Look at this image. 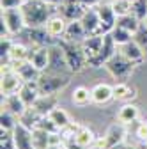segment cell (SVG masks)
I'll list each match as a JSON object with an SVG mask.
<instances>
[{
  "label": "cell",
  "instance_id": "obj_16",
  "mask_svg": "<svg viewBox=\"0 0 147 149\" xmlns=\"http://www.w3.org/2000/svg\"><path fill=\"white\" fill-rule=\"evenodd\" d=\"M50 53H51V61H50V68L48 71L51 73H64V71H69L67 68V62H66V57H64V52L62 48L55 43V46H50ZM71 73V71H69Z\"/></svg>",
  "mask_w": 147,
  "mask_h": 149
},
{
  "label": "cell",
  "instance_id": "obj_22",
  "mask_svg": "<svg viewBox=\"0 0 147 149\" xmlns=\"http://www.w3.org/2000/svg\"><path fill=\"white\" fill-rule=\"evenodd\" d=\"M53 142V135L50 132H46L44 128L35 126L32 128V144L34 149H48V146Z\"/></svg>",
  "mask_w": 147,
  "mask_h": 149
},
{
  "label": "cell",
  "instance_id": "obj_12",
  "mask_svg": "<svg viewBox=\"0 0 147 149\" xmlns=\"http://www.w3.org/2000/svg\"><path fill=\"white\" fill-rule=\"evenodd\" d=\"M98 14H99V20H101V30L103 34H110L112 29L117 25V14L112 9V4H98L96 6Z\"/></svg>",
  "mask_w": 147,
  "mask_h": 149
},
{
  "label": "cell",
  "instance_id": "obj_46",
  "mask_svg": "<svg viewBox=\"0 0 147 149\" xmlns=\"http://www.w3.org/2000/svg\"><path fill=\"white\" fill-rule=\"evenodd\" d=\"M145 123H147V121H145Z\"/></svg>",
  "mask_w": 147,
  "mask_h": 149
},
{
  "label": "cell",
  "instance_id": "obj_3",
  "mask_svg": "<svg viewBox=\"0 0 147 149\" xmlns=\"http://www.w3.org/2000/svg\"><path fill=\"white\" fill-rule=\"evenodd\" d=\"M27 29L25 16L21 7H11V9H2V37L4 36H18L23 34Z\"/></svg>",
  "mask_w": 147,
  "mask_h": 149
},
{
  "label": "cell",
  "instance_id": "obj_43",
  "mask_svg": "<svg viewBox=\"0 0 147 149\" xmlns=\"http://www.w3.org/2000/svg\"><path fill=\"white\" fill-rule=\"evenodd\" d=\"M44 2H46V4H50V6H53V7H59V6L64 2V0H44Z\"/></svg>",
  "mask_w": 147,
  "mask_h": 149
},
{
  "label": "cell",
  "instance_id": "obj_37",
  "mask_svg": "<svg viewBox=\"0 0 147 149\" xmlns=\"http://www.w3.org/2000/svg\"><path fill=\"white\" fill-rule=\"evenodd\" d=\"M135 135H137V139H138V140H142V142H145V144H147V123H140V124L137 126Z\"/></svg>",
  "mask_w": 147,
  "mask_h": 149
},
{
  "label": "cell",
  "instance_id": "obj_5",
  "mask_svg": "<svg viewBox=\"0 0 147 149\" xmlns=\"http://www.w3.org/2000/svg\"><path fill=\"white\" fill-rule=\"evenodd\" d=\"M69 84V78L62 73H51L44 71L37 80V87L41 94H59L62 89H66Z\"/></svg>",
  "mask_w": 147,
  "mask_h": 149
},
{
  "label": "cell",
  "instance_id": "obj_44",
  "mask_svg": "<svg viewBox=\"0 0 147 149\" xmlns=\"http://www.w3.org/2000/svg\"><path fill=\"white\" fill-rule=\"evenodd\" d=\"M21 2H28V0H21Z\"/></svg>",
  "mask_w": 147,
  "mask_h": 149
},
{
  "label": "cell",
  "instance_id": "obj_27",
  "mask_svg": "<svg viewBox=\"0 0 147 149\" xmlns=\"http://www.w3.org/2000/svg\"><path fill=\"white\" fill-rule=\"evenodd\" d=\"M137 96V89L128 82H115L114 85V98L119 101H128Z\"/></svg>",
  "mask_w": 147,
  "mask_h": 149
},
{
  "label": "cell",
  "instance_id": "obj_29",
  "mask_svg": "<svg viewBox=\"0 0 147 149\" xmlns=\"http://www.w3.org/2000/svg\"><path fill=\"white\" fill-rule=\"evenodd\" d=\"M73 103H75L76 107H85L89 105L90 101H92V92H90L87 87H76L75 91H73V96H71Z\"/></svg>",
  "mask_w": 147,
  "mask_h": 149
},
{
  "label": "cell",
  "instance_id": "obj_7",
  "mask_svg": "<svg viewBox=\"0 0 147 149\" xmlns=\"http://www.w3.org/2000/svg\"><path fill=\"white\" fill-rule=\"evenodd\" d=\"M103 36L101 34L87 36L85 39L80 43L89 68H99V55H101V48H103Z\"/></svg>",
  "mask_w": 147,
  "mask_h": 149
},
{
  "label": "cell",
  "instance_id": "obj_2",
  "mask_svg": "<svg viewBox=\"0 0 147 149\" xmlns=\"http://www.w3.org/2000/svg\"><path fill=\"white\" fill-rule=\"evenodd\" d=\"M103 68L110 73V77H112L114 80H117V82H128V80L131 78V74H133L135 64L131 61H128L121 52H117V53H114L112 57L105 62Z\"/></svg>",
  "mask_w": 147,
  "mask_h": 149
},
{
  "label": "cell",
  "instance_id": "obj_26",
  "mask_svg": "<svg viewBox=\"0 0 147 149\" xmlns=\"http://www.w3.org/2000/svg\"><path fill=\"white\" fill-rule=\"evenodd\" d=\"M20 96H21V100L25 101V105L30 108V107L35 103V100L41 96L39 87H37V82H25L23 87L20 89Z\"/></svg>",
  "mask_w": 147,
  "mask_h": 149
},
{
  "label": "cell",
  "instance_id": "obj_40",
  "mask_svg": "<svg viewBox=\"0 0 147 149\" xmlns=\"http://www.w3.org/2000/svg\"><path fill=\"white\" fill-rule=\"evenodd\" d=\"M112 149H138L135 144H130V142H126V140H122V142H119L117 146H114Z\"/></svg>",
  "mask_w": 147,
  "mask_h": 149
},
{
  "label": "cell",
  "instance_id": "obj_4",
  "mask_svg": "<svg viewBox=\"0 0 147 149\" xmlns=\"http://www.w3.org/2000/svg\"><path fill=\"white\" fill-rule=\"evenodd\" d=\"M57 45L64 52V57H66V62H67V68L71 73H80L87 66V59H85L82 46L78 43H71V41L64 39V37H60V39H57Z\"/></svg>",
  "mask_w": 147,
  "mask_h": 149
},
{
  "label": "cell",
  "instance_id": "obj_18",
  "mask_svg": "<svg viewBox=\"0 0 147 149\" xmlns=\"http://www.w3.org/2000/svg\"><path fill=\"white\" fill-rule=\"evenodd\" d=\"M28 57H30V48L27 45H23V43H16L14 41L12 46H11V52L7 55V59L2 61V62H11L12 66H16V64H21V62L28 61Z\"/></svg>",
  "mask_w": 147,
  "mask_h": 149
},
{
  "label": "cell",
  "instance_id": "obj_30",
  "mask_svg": "<svg viewBox=\"0 0 147 149\" xmlns=\"http://www.w3.org/2000/svg\"><path fill=\"white\" fill-rule=\"evenodd\" d=\"M110 36H112V39H114V43H115L117 46H122V45H126L128 41L133 39V34H131L130 30H126V29L119 27V25H115V27L112 29Z\"/></svg>",
  "mask_w": 147,
  "mask_h": 149
},
{
  "label": "cell",
  "instance_id": "obj_15",
  "mask_svg": "<svg viewBox=\"0 0 147 149\" xmlns=\"http://www.w3.org/2000/svg\"><path fill=\"white\" fill-rule=\"evenodd\" d=\"M2 108H6V110H9L11 114H14L18 119H20L25 112H27V105H25V101L21 100V96H20V92H16V94H9V96H4V101H2Z\"/></svg>",
  "mask_w": 147,
  "mask_h": 149
},
{
  "label": "cell",
  "instance_id": "obj_24",
  "mask_svg": "<svg viewBox=\"0 0 147 149\" xmlns=\"http://www.w3.org/2000/svg\"><path fill=\"white\" fill-rule=\"evenodd\" d=\"M55 107H59V105H57V94H41L30 108L37 110L41 116H46L48 112H50L51 108H55Z\"/></svg>",
  "mask_w": 147,
  "mask_h": 149
},
{
  "label": "cell",
  "instance_id": "obj_6",
  "mask_svg": "<svg viewBox=\"0 0 147 149\" xmlns=\"http://www.w3.org/2000/svg\"><path fill=\"white\" fill-rule=\"evenodd\" d=\"M23 78L18 74V71L14 69V66L11 62H2V82H0V91L2 96H9V94H16L20 92V89L23 87Z\"/></svg>",
  "mask_w": 147,
  "mask_h": 149
},
{
  "label": "cell",
  "instance_id": "obj_35",
  "mask_svg": "<svg viewBox=\"0 0 147 149\" xmlns=\"http://www.w3.org/2000/svg\"><path fill=\"white\" fill-rule=\"evenodd\" d=\"M133 39L137 41V45L144 50V53H145V57H147V27L145 25H140V29L135 32V36H133Z\"/></svg>",
  "mask_w": 147,
  "mask_h": 149
},
{
  "label": "cell",
  "instance_id": "obj_17",
  "mask_svg": "<svg viewBox=\"0 0 147 149\" xmlns=\"http://www.w3.org/2000/svg\"><path fill=\"white\" fill-rule=\"evenodd\" d=\"M90 92H92V103H96V105H106L112 100H115L114 85H108V84H96L90 89Z\"/></svg>",
  "mask_w": 147,
  "mask_h": 149
},
{
  "label": "cell",
  "instance_id": "obj_42",
  "mask_svg": "<svg viewBox=\"0 0 147 149\" xmlns=\"http://www.w3.org/2000/svg\"><path fill=\"white\" fill-rule=\"evenodd\" d=\"M80 2H82L85 7H94V6L101 4V0H80Z\"/></svg>",
  "mask_w": 147,
  "mask_h": 149
},
{
  "label": "cell",
  "instance_id": "obj_13",
  "mask_svg": "<svg viewBox=\"0 0 147 149\" xmlns=\"http://www.w3.org/2000/svg\"><path fill=\"white\" fill-rule=\"evenodd\" d=\"M85 6L80 2V0H64V2L59 6V14L64 16L67 22L71 20H80L82 14L85 13Z\"/></svg>",
  "mask_w": 147,
  "mask_h": 149
},
{
  "label": "cell",
  "instance_id": "obj_32",
  "mask_svg": "<svg viewBox=\"0 0 147 149\" xmlns=\"http://www.w3.org/2000/svg\"><path fill=\"white\" fill-rule=\"evenodd\" d=\"M131 14L138 22L144 23L147 20V0H135V2H131Z\"/></svg>",
  "mask_w": 147,
  "mask_h": 149
},
{
  "label": "cell",
  "instance_id": "obj_34",
  "mask_svg": "<svg viewBox=\"0 0 147 149\" xmlns=\"http://www.w3.org/2000/svg\"><path fill=\"white\" fill-rule=\"evenodd\" d=\"M18 121H20V119H18L14 114H11L9 110L2 108V123H0V124H2V132H12L14 126L18 124Z\"/></svg>",
  "mask_w": 147,
  "mask_h": 149
},
{
  "label": "cell",
  "instance_id": "obj_39",
  "mask_svg": "<svg viewBox=\"0 0 147 149\" xmlns=\"http://www.w3.org/2000/svg\"><path fill=\"white\" fill-rule=\"evenodd\" d=\"M64 144H66V149H89V147H85V146L78 144L75 139H71V140H64Z\"/></svg>",
  "mask_w": 147,
  "mask_h": 149
},
{
  "label": "cell",
  "instance_id": "obj_28",
  "mask_svg": "<svg viewBox=\"0 0 147 149\" xmlns=\"http://www.w3.org/2000/svg\"><path fill=\"white\" fill-rule=\"evenodd\" d=\"M96 135H94V132L90 130L89 126H83V124H80L78 126V130H76V133H75V140L78 142V144H82V146H85V147H92L94 146V142H96Z\"/></svg>",
  "mask_w": 147,
  "mask_h": 149
},
{
  "label": "cell",
  "instance_id": "obj_8",
  "mask_svg": "<svg viewBox=\"0 0 147 149\" xmlns=\"http://www.w3.org/2000/svg\"><path fill=\"white\" fill-rule=\"evenodd\" d=\"M124 137H126L124 124L115 123V124H112V126L106 130L103 137H98V139H96L92 149H112L114 146H117L119 142H122Z\"/></svg>",
  "mask_w": 147,
  "mask_h": 149
},
{
  "label": "cell",
  "instance_id": "obj_33",
  "mask_svg": "<svg viewBox=\"0 0 147 149\" xmlns=\"http://www.w3.org/2000/svg\"><path fill=\"white\" fill-rule=\"evenodd\" d=\"M110 4H112V9L117 14V18L131 14V0H112Z\"/></svg>",
  "mask_w": 147,
  "mask_h": 149
},
{
  "label": "cell",
  "instance_id": "obj_11",
  "mask_svg": "<svg viewBox=\"0 0 147 149\" xmlns=\"http://www.w3.org/2000/svg\"><path fill=\"white\" fill-rule=\"evenodd\" d=\"M12 140H14V149H34L32 144V130L27 128L18 121V124L12 130Z\"/></svg>",
  "mask_w": 147,
  "mask_h": 149
},
{
  "label": "cell",
  "instance_id": "obj_14",
  "mask_svg": "<svg viewBox=\"0 0 147 149\" xmlns=\"http://www.w3.org/2000/svg\"><path fill=\"white\" fill-rule=\"evenodd\" d=\"M66 27H67V20H66V18L60 16V14H55V16L48 18V22L44 25V30H46V34L51 37L53 41H57V39H60V37H64Z\"/></svg>",
  "mask_w": 147,
  "mask_h": 149
},
{
  "label": "cell",
  "instance_id": "obj_19",
  "mask_svg": "<svg viewBox=\"0 0 147 149\" xmlns=\"http://www.w3.org/2000/svg\"><path fill=\"white\" fill-rule=\"evenodd\" d=\"M119 52L124 55V57H126L128 61H131L133 64H140V62L145 59L144 50L137 45V41H135V39H131V41H128L126 45L119 46Z\"/></svg>",
  "mask_w": 147,
  "mask_h": 149
},
{
  "label": "cell",
  "instance_id": "obj_45",
  "mask_svg": "<svg viewBox=\"0 0 147 149\" xmlns=\"http://www.w3.org/2000/svg\"><path fill=\"white\" fill-rule=\"evenodd\" d=\"M131 2H135V0H131Z\"/></svg>",
  "mask_w": 147,
  "mask_h": 149
},
{
  "label": "cell",
  "instance_id": "obj_1",
  "mask_svg": "<svg viewBox=\"0 0 147 149\" xmlns=\"http://www.w3.org/2000/svg\"><path fill=\"white\" fill-rule=\"evenodd\" d=\"M51 7L50 4H46L44 0H28L23 2L21 11L25 16V23L28 29H37V27H44L48 18L51 16Z\"/></svg>",
  "mask_w": 147,
  "mask_h": 149
},
{
  "label": "cell",
  "instance_id": "obj_23",
  "mask_svg": "<svg viewBox=\"0 0 147 149\" xmlns=\"http://www.w3.org/2000/svg\"><path fill=\"white\" fill-rule=\"evenodd\" d=\"M14 69L18 71V74L23 78V82H37L41 77V71L35 68L30 61H25L21 64H16Z\"/></svg>",
  "mask_w": 147,
  "mask_h": 149
},
{
  "label": "cell",
  "instance_id": "obj_38",
  "mask_svg": "<svg viewBox=\"0 0 147 149\" xmlns=\"http://www.w3.org/2000/svg\"><path fill=\"white\" fill-rule=\"evenodd\" d=\"M0 6H2V9H11V7H21L23 2L21 0H0Z\"/></svg>",
  "mask_w": 147,
  "mask_h": 149
},
{
  "label": "cell",
  "instance_id": "obj_36",
  "mask_svg": "<svg viewBox=\"0 0 147 149\" xmlns=\"http://www.w3.org/2000/svg\"><path fill=\"white\" fill-rule=\"evenodd\" d=\"M12 39H11V36H4L2 37V41H0V50H2V61L7 59V55L11 52V46H12Z\"/></svg>",
  "mask_w": 147,
  "mask_h": 149
},
{
  "label": "cell",
  "instance_id": "obj_25",
  "mask_svg": "<svg viewBox=\"0 0 147 149\" xmlns=\"http://www.w3.org/2000/svg\"><path fill=\"white\" fill-rule=\"evenodd\" d=\"M46 117L57 126L60 132L64 128H67L69 124H71V117H69V114L64 110V108H60V107H55V108H51L48 114H46Z\"/></svg>",
  "mask_w": 147,
  "mask_h": 149
},
{
  "label": "cell",
  "instance_id": "obj_10",
  "mask_svg": "<svg viewBox=\"0 0 147 149\" xmlns=\"http://www.w3.org/2000/svg\"><path fill=\"white\" fill-rule=\"evenodd\" d=\"M80 22L87 32V36H96V34H101L103 36V30H101V20H99V14H98V9L96 6L94 7H87L85 13L82 14Z\"/></svg>",
  "mask_w": 147,
  "mask_h": 149
},
{
  "label": "cell",
  "instance_id": "obj_41",
  "mask_svg": "<svg viewBox=\"0 0 147 149\" xmlns=\"http://www.w3.org/2000/svg\"><path fill=\"white\" fill-rule=\"evenodd\" d=\"M48 149H66V144H64V140H59V142H51V144L48 146Z\"/></svg>",
  "mask_w": 147,
  "mask_h": 149
},
{
  "label": "cell",
  "instance_id": "obj_31",
  "mask_svg": "<svg viewBox=\"0 0 147 149\" xmlns=\"http://www.w3.org/2000/svg\"><path fill=\"white\" fill-rule=\"evenodd\" d=\"M117 25L122 27V29H126V30H130V32L135 36V32L140 29L142 22H138L133 14H126V16H119V18H117Z\"/></svg>",
  "mask_w": 147,
  "mask_h": 149
},
{
  "label": "cell",
  "instance_id": "obj_9",
  "mask_svg": "<svg viewBox=\"0 0 147 149\" xmlns=\"http://www.w3.org/2000/svg\"><path fill=\"white\" fill-rule=\"evenodd\" d=\"M28 61L37 68L41 73L48 71L50 68V61H51V53H50V46L46 45H39V46H32L30 48V57Z\"/></svg>",
  "mask_w": 147,
  "mask_h": 149
},
{
  "label": "cell",
  "instance_id": "obj_20",
  "mask_svg": "<svg viewBox=\"0 0 147 149\" xmlns=\"http://www.w3.org/2000/svg\"><path fill=\"white\" fill-rule=\"evenodd\" d=\"M87 37V32L82 25L80 20H71L67 22V27H66V34H64V39L71 41V43H82L83 39Z\"/></svg>",
  "mask_w": 147,
  "mask_h": 149
},
{
  "label": "cell",
  "instance_id": "obj_21",
  "mask_svg": "<svg viewBox=\"0 0 147 149\" xmlns=\"http://www.w3.org/2000/svg\"><path fill=\"white\" fill-rule=\"evenodd\" d=\"M117 121L121 123V124H131V123H135L138 117H140V110H138V107L137 105H133V103H126V105H122L119 110H117Z\"/></svg>",
  "mask_w": 147,
  "mask_h": 149
}]
</instances>
